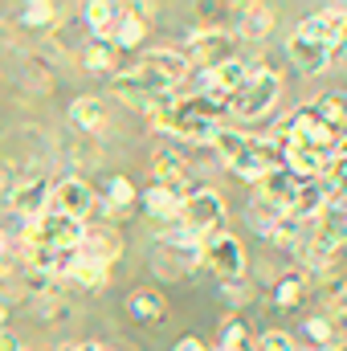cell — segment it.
<instances>
[{
    "label": "cell",
    "mask_w": 347,
    "mask_h": 351,
    "mask_svg": "<svg viewBox=\"0 0 347 351\" xmlns=\"http://www.w3.org/2000/svg\"><path fill=\"white\" fill-rule=\"evenodd\" d=\"M200 262L208 265V269H213L225 286H233V282L246 274V245H241L233 233H213V237L204 241Z\"/></svg>",
    "instance_id": "8992f818"
},
{
    "label": "cell",
    "mask_w": 347,
    "mask_h": 351,
    "mask_svg": "<svg viewBox=\"0 0 347 351\" xmlns=\"http://www.w3.org/2000/svg\"><path fill=\"white\" fill-rule=\"evenodd\" d=\"M184 58H188V66H204V74H208V70L233 62V37L225 29H196L184 45Z\"/></svg>",
    "instance_id": "52a82bcc"
},
{
    "label": "cell",
    "mask_w": 347,
    "mask_h": 351,
    "mask_svg": "<svg viewBox=\"0 0 347 351\" xmlns=\"http://www.w3.org/2000/svg\"><path fill=\"white\" fill-rule=\"evenodd\" d=\"M278 168H286V164H282V147L274 139H250V147L229 164V172L237 180H246V184H261L265 176L278 172Z\"/></svg>",
    "instance_id": "ba28073f"
},
{
    "label": "cell",
    "mask_w": 347,
    "mask_h": 351,
    "mask_svg": "<svg viewBox=\"0 0 347 351\" xmlns=\"http://www.w3.org/2000/svg\"><path fill=\"white\" fill-rule=\"evenodd\" d=\"M62 351H102L98 343H70V348H62Z\"/></svg>",
    "instance_id": "60d3db41"
},
{
    "label": "cell",
    "mask_w": 347,
    "mask_h": 351,
    "mask_svg": "<svg viewBox=\"0 0 347 351\" xmlns=\"http://www.w3.org/2000/svg\"><path fill=\"white\" fill-rule=\"evenodd\" d=\"M143 62H147V66H152L168 86H180V82L188 78V70H192V66H188V58H184V49H152Z\"/></svg>",
    "instance_id": "ac0fdd59"
},
{
    "label": "cell",
    "mask_w": 347,
    "mask_h": 351,
    "mask_svg": "<svg viewBox=\"0 0 347 351\" xmlns=\"http://www.w3.org/2000/svg\"><path fill=\"white\" fill-rule=\"evenodd\" d=\"M70 119H74V127H82V131H102V127H106V110H102V102H98L94 94L74 98Z\"/></svg>",
    "instance_id": "d4e9b609"
},
{
    "label": "cell",
    "mask_w": 347,
    "mask_h": 351,
    "mask_svg": "<svg viewBox=\"0 0 347 351\" xmlns=\"http://www.w3.org/2000/svg\"><path fill=\"white\" fill-rule=\"evenodd\" d=\"M335 196H339V188H335V180H331V176L302 180V184H298V196H294V204H290V213H286V217H294L298 225H307V221H315L327 204H335Z\"/></svg>",
    "instance_id": "30bf717a"
},
{
    "label": "cell",
    "mask_w": 347,
    "mask_h": 351,
    "mask_svg": "<svg viewBox=\"0 0 347 351\" xmlns=\"http://www.w3.org/2000/svg\"><path fill=\"white\" fill-rule=\"evenodd\" d=\"M8 208H12L16 217H25V221L41 217V213L49 208V180H41V176L21 180V184L8 192Z\"/></svg>",
    "instance_id": "4fadbf2b"
},
{
    "label": "cell",
    "mask_w": 347,
    "mask_h": 351,
    "mask_svg": "<svg viewBox=\"0 0 347 351\" xmlns=\"http://www.w3.org/2000/svg\"><path fill=\"white\" fill-rule=\"evenodd\" d=\"M221 221H225V200H221V192H213V188H196V192L184 200L180 229H188L200 245H204L213 233H221Z\"/></svg>",
    "instance_id": "277c9868"
},
{
    "label": "cell",
    "mask_w": 347,
    "mask_h": 351,
    "mask_svg": "<svg viewBox=\"0 0 347 351\" xmlns=\"http://www.w3.org/2000/svg\"><path fill=\"white\" fill-rule=\"evenodd\" d=\"M82 245V221H70L62 213H41L25 225V250H78Z\"/></svg>",
    "instance_id": "3957f363"
},
{
    "label": "cell",
    "mask_w": 347,
    "mask_h": 351,
    "mask_svg": "<svg viewBox=\"0 0 347 351\" xmlns=\"http://www.w3.org/2000/svg\"><path fill=\"white\" fill-rule=\"evenodd\" d=\"M278 217H286V213H278V208H270V204H261V200H250V208H246V221H250V229H258L261 237L270 233V225H274Z\"/></svg>",
    "instance_id": "e575fe53"
},
{
    "label": "cell",
    "mask_w": 347,
    "mask_h": 351,
    "mask_svg": "<svg viewBox=\"0 0 347 351\" xmlns=\"http://www.w3.org/2000/svg\"><path fill=\"white\" fill-rule=\"evenodd\" d=\"M200 254H204V245H200L188 229L176 225L172 233H164V237L156 241V250H152V269H156L160 278H188V274L200 265Z\"/></svg>",
    "instance_id": "7a4b0ae2"
},
{
    "label": "cell",
    "mask_w": 347,
    "mask_h": 351,
    "mask_svg": "<svg viewBox=\"0 0 347 351\" xmlns=\"http://www.w3.org/2000/svg\"><path fill=\"white\" fill-rule=\"evenodd\" d=\"M250 343V323L246 319H229V323H221V351H233V348H246Z\"/></svg>",
    "instance_id": "836d02e7"
},
{
    "label": "cell",
    "mask_w": 347,
    "mask_h": 351,
    "mask_svg": "<svg viewBox=\"0 0 347 351\" xmlns=\"http://www.w3.org/2000/svg\"><path fill=\"white\" fill-rule=\"evenodd\" d=\"M265 241H270V245H286V250H290V245H298V241H302V225H298L294 217H278V221L270 225Z\"/></svg>",
    "instance_id": "4dcf8cb0"
},
{
    "label": "cell",
    "mask_w": 347,
    "mask_h": 351,
    "mask_svg": "<svg viewBox=\"0 0 347 351\" xmlns=\"http://www.w3.org/2000/svg\"><path fill=\"white\" fill-rule=\"evenodd\" d=\"M82 62H86V70H110V66H115V45H106V41H90L86 53H82Z\"/></svg>",
    "instance_id": "d590c367"
},
{
    "label": "cell",
    "mask_w": 347,
    "mask_h": 351,
    "mask_svg": "<svg viewBox=\"0 0 347 351\" xmlns=\"http://www.w3.org/2000/svg\"><path fill=\"white\" fill-rule=\"evenodd\" d=\"M298 184H302V180L294 172L278 168V172H270L258 184V200L270 204V208H278V213H290V204H294V196H298Z\"/></svg>",
    "instance_id": "9a60e30c"
},
{
    "label": "cell",
    "mask_w": 347,
    "mask_h": 351,
    "mask_svg": "<svg viewBox=\"0 0 347 351\" xmlns=\"http://www.w3.org/2000/svg\"><path fill=\"white\" fill-rule=\"evenodd\" d=\"M221 114H229V106L196 94V98H184V102H172L168 110H160L156 127L176 135V139H184V143H208L217 135V127H225Z\"/></svg>",
    "instance_id": "6da1fadb"
},
{
    "label": "cell",
    "mask_w": 347,
    "mask_h": 351,
    "mask_svg": "<svg viewBox=\"0 0 347 351\" xmlns=\"http://www.w3.org/2000/svg\"><path fill=\"white\" fill-rule=\"evenodd\" d=\"M246 82H250V66L233 58V62H225V66H217V70H208V74H204L200 94H204V98H213V102H221V106H229V102L241 94Z\"/></svg>",
    "instance_id": "8fae6325"
},
{
    "label": "cell",
    "mask_w": 347,
    "mask_h": 351,
    "mask_svg": "<svg viewBox=\"0 0 347 351\" xmlns=\"http://www.w3.org/2000/svg\"><path fill=\"white\" fill-rule=\"evenodd\" d=\"M307 274H286L282 282H278V290H274V302L282 306V311H294L298 302H302V294H307Z\"/></svg>",
    "instance_id": "83f0119b"
},
{
    "label": "cell",
    "mask_w": 347,
    "mask_h": 351,
    "mask_svg": "<svg viewBox=\"0 0 347 351\" xmlns=\"http://www.w3.org/2000/svg\"><path fill=\"white\" fill-rule=\"evenodd\" d=\"M192 196V188H164V184H152L143 192V208L156 217V221H172L180 225V213H184V200Z\"/></svg>",
    "instance_id": "5bb4252c"
},
{
    "label": "cell",
    "mask_w": 347,
    "mask_h": 351,
    "mask_svg": "<svg viewBox=\"0 0 347 351\" xmlns=\"http://www.w3.org/2000/svg\"><path fill=\"white\" fill-rule=\"evenodd\" d=\"M0 351H21V348H16V339H12L8 331H0Z\"/></svg>",
    "instance_id": "f35d334b"
},
{
    "label": "cell",
    "mask_w": 347,
    "mask_h": 351,
    "mask_svg": "<svg viewBox=\"0 0 347 351\" xmlns=\"http://www.w3.org/2000/svg\"><path fill=\"white\" fill-rule=\"evenodd\" d=\"M127 311H131L135 323H164V315H168V306H164V298L156 290H135Z\"/></svg>",
    "instance_id": "603a6c76"
},
{
    "label": "cell",
    "mask_w": 347,
    "mask_h": 351,
    "mask_svg": "<svg viewBox=\"0 0 347 351\" xmlns=\"http://www.w3.org/2000/svg\"><path fill=\"white\" fill-rule=\"evenodd\" d=\"M119 233L115 229H102V225H82V245H78V254L90 258V262H102L110 265L119 258Z\"/></svg>",
    "instance_id": "e0dca14e"
},
{
    "label": "cell",
    "mask_w": 347,
    "mask_h": 351,
    "mask_svg": "<svg viewBox=\"0 0 347 351\" xmlns=\"http://www.w3.org/2000/svg\"><path fill=\"white\" fill-rule=\"evenodd\" d=\"M90 208H94V192H90L86 180H58V184H49V208L45 213H62V217L86 225Z\"/></svg>",
    "instance_id": "9c48e42d"
},
{
    "label": "cell",
    "mask_w": 347,
    "mask_h": 351,
    "mask_svg": "<svg viewBox=\"0 0 347 351\" xmlns=\"http://www.w3.org/2000/svg\"><path fill=\"white\" fill-rule=\"evenodd\" d=\"M131 200H135V184H131L127 176H110V180H106V196H102L106 217H127Z\"/></svg>",
    "instance_id": "7402d4cb"
},
{
    "label": "cell",
    "mask_w": 347,
    "mask_h": 351,
    "mask_svg": "<svg viewBox=\"0 0 347 351\" xmlns=\"http://www.w3.org/2000/svg\"><path fill=\"white\" fill-rule=\"evenodd\" d=\"M311 245L323 250V254H331V258L347 245V208L339 200L327 204V208L315 217V237H311Z\"/></svg>",
    "instance_id": "7c38bea8"
},
{
    "label": "cell",
    "mask_w": 347,
    "mask_h": 351,
    "mask_svg": "<svg viewBox=\"0 0 347 351\" xmlns=\"http://www.w3.org/2000/svg\"><path fill=\"white\" fill-rule=\"evenodd\" d=\"M208 143H213V152H217L225 164H233V160L250 147V135H246V131H237V127H217V135H213Z\"/></svg>",
    "instance_id": "484cf974"
},
{
    "label": "cell",
    "mask_w": 347,
    "mask_h": 351,
    "mask_svg": "<svg viewBox=\"0 0 347 351\" xmlns=\"http://www.w3.org/2000/svg\"><path fill=\"white\" fill-rule=\"evenodd\" d=\"M172 351H208V343H200L196 335H184V339H176Z\"/></svg>",
    "instance_id": "74e56055"
},
{
    "label": "cell",
    "mask_w": 347,
    "mask_h": 351,
    "mask_svg": "<svg viewBox=\"0 0 347 351\" xmlns=\"http://www.w3.org/2000/svg\"><path fill=\"white\" fill-rule=\"evenodd\" d=\"M82 16H86L90 29L98 33V41H106V45H110V33H115V25H119L123 8H119V4H106V0H98V4H86V8H82Z\"/></svg>",
    "instance_id": "44dd1931"
},
{
    "label": "cell",
    "mask_w": 347,
    "mask_h": 351,
    "mask_svg": "<svg viewBox=\"0 0 347 351\" xmlns=\"http://www.w3.org/2000/svg\"><path fill=\"white\" fill-rule=\"evenodd\" d=\"M70 278H74L78 286H86V290H102V286H106V265L90 262V258L78 254V262H74V269H70Z\"/></svg>",
    "instance_id": "f1b7e54d"
},
{
    "label": "cell",
    "mask_w": 347,
    "mask_h": 351,
    "mask_svg": "<svg viewBox=\"0 0 347 351\" xmlns=\"http://www.w3.org/2000/svg\"><path fill=\"white\" fill-rule=\"evenodd\" d=\"M286 53H290V62L302 70V74H323L327 66H331V45L327 41H311V37H290V45H286Z\"/></svg>",
    "instance_id": "2e32d148"
},
{
    "label": "cell",
    "mask_w": 347,
    "mask_h": 351,
    "mask_svg": "<svg viewBox=\"0 0 347 351\" xmlns=\"http://www.w3.org/2000/svg\"><path fill=\"white\" fill-rule=\"evenodd\" d=\"M278 94H282V78L274 70H250V82L229 102V114H237V119H261V114H270V106L278 102Z\"/></svg>",
    "instance_id": "5b68a950"
},
{
    "label": "cell",
    "mask_w": 347,
    "mask_h": 351,
    "mask_svg": "<svg viewBox=\"0 0 347 351\" xmlns=\"http://www.w3.org/2000/svg\"><path fill=\"white\" fill-rule=\"evenodd\" d=\"M4 196H8V168L0 164V200H4Z\"/></svg>",
    "instance_id": "ab89813d"
},
{
    "label": "cell",
    "mask_w": 347,
    "mask_h": 351,
    "mask_svg": "<svg viewBox=\"0 0 347 351\" xmlns=\"http://www.w3.org/2000/svg\"><path fill=\"white\" fill-rule=\"evenodd\" d=\"M261 351H298V343L286 331H265L261 335Z\"/></svg>",
    "instance_id": "8d00e7d4"
},
{
    "label": "cell",
    "mask_w": 347,
    "mask_h": 351,
    "mask_svg": "<svg viewBox=\"0 0 347 351\" xmlns=\"http://www.w3.org/2000/svg\"><path fill=\"white\" fill-rule=\"evenodd\" d=\"M110 37H115V45H119V49H135V45L147 37V21H139V16H131V12L123 8V16H119V25H115V33H110Z\"/></svg>",
    "instance_id": "4316f807"
},
{
    "label": "cell",
    "mask_w": 347,
    "mask_h": 351,
    "mask_svg": "<svg viewBox=\"0 0 347 351\" xmlns=\"http://www.w3.org/2000/svg\"><path fill=\"white\" fill-rule=\"evenodd\" d=\"M4 319H8V311H4V302H0V327H4Z\"/></svg>",
    "instance_id": "b9f144b4"
},
{
    "label": "cell",
    "mask_w": 347,
    "mask_h": 351,
    "mask_svg": "<svg viewBox=\"0 0 347 351\" xmlns=\"http://www.w3.org/2000/svg\"><path fill=\"white\" fill-rule=\"evenodd\" d=\"M53 16H58V4H49V0H33V4L21 8V25H29V29L53 25Z\"/></svg>",
    "instance_id": "d6a6232c"
},
{
    "label": "cell",
    "mask_w": 347,
    "mask_h": 351,
    "mask_svg": "<svg viewBox=\"0 0 347 351\" xmlns=\"http://www.w3.org/2000/svg\"><path fill=\"white\" fill-rule=\"evenodd\" d=\"M270 29H274V8L270 4H246L241 8V37L246 41L270 37Z\"/></svg>",
    "instance_id": "cb8c5ba5"
},
{
    "label": "cell",
    "mask_w": 347,
    "mask_h": 351,
    "mask_svg": "<svg viewBox=\"0 0 347 351\" xmlns=\"http://www.w3.org/2000/svg\"><path fill=\"white\" fill-rule=\"evenodd\" d=\"M0 258H4V233H0Z\"/></svg>",
    "instance_id": "7bdbcfd3"
},
{
    "label": "cell",
    "mask_w": 347,
    "mask_h": 351,
    "mask_svg": "<svg viewBox=\"0 0 347 351\" xmlns=\"http://www.w3.org/2000/svg\"><path fill=\"white\" fill-rule=\"evenodd\" d=\"M323 302H327L331 319L347 323V282L344 278H327V282H323Z\"/></svg>",
    "instance_id": "f546056e"
},
{
    "label": "cell",
    "mask_w": 347,
    "mask_h": 351,
    "mask_svg": "<svg viewBox=\"0 0 347 351\" xmlns=\"http://www.w3.org/2000/svg\"><path fill=\"white\" fill-rule=\"evenodd\" d=\"M315 110H319V119L335 131V139H339V135H347V94H344V90L323 94V98L315 102Z\"/></svg>",
    "instance_id": "ffe728a7"
},
{
    "label": "cell",
    "mask_w": 347,
    "mask_h": 351,
    "mask_svg": "<svg viewBox=\"0 0 347 351\" xmlns=\"http://www.w3.org/2000/svg\"><path fill=\"white\" fill-rule=\"evenodd\" d=\"M298 37H311V41H327L331 45V16H327V8L323 12H311V16H302V25L294 29Z\"/></svg>",
    "instance_id": "1f68e13d"
},
{
    "label": "cell",
    "mask_w": 347,
    "mask_h": 351,
    "mask_svg": "<svg viewBox=\"0 0 347 351\" xmlns=\"http://www.w3.org/2000/svg\"><path fill=\"white\" fill-rule=\"evenodd\" d=\"M152 168H156V184H164V188H188L184 180H188V160L172 152V147H160L156 152V160H152Z\"/></svg>",
    "instance_id": "d6986e66"
}]
</instances>
